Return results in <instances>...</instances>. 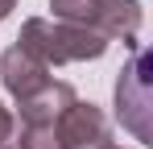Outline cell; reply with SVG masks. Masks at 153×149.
<instances>
[{
    "instance_id": "obj_4",
    "label": "cell",
    "mask_w": 153,
    "mask_h": 149,
    "mask_svg": "<svg viewBox=\"0 0 153 149\" xmlns=\"http://www.w3.org/2000/svg\"><path fill=\"white\" fill-rule=\"evenodd\" d=\"M54 133H58L62 149H103L112 141L108 116H103L95 104H83V99H75V104L54 120Z\"/></svg>"
},
{
    "instance_id": "obj_10",
    "label": "cell",
    "mask_w": 153,
    "mask_h": 149,
    "mask_svg": "<svg viewBox=\"0 0 153 149\" xmlns=\"http://www.w3.org/2000/svg\"><path fill=\"white\" fill-rule=\"evenodd\" d=\"M103 149H120V145H112V141H108V145H103Z\"/></svg>"
},
{
    "instance_id": "obj_8",
    "label": "cell",
    "mask_w": 153,
    "mask_h": 149,
    "mask_svg": "<svg viewBox=\"0 0 153 149\" xmlns=\"http://www.w3.org/2000/svg\"><path fill=\"white\" fill-rule=\"evenodd\" d=\"M0 149H21V120L0 104Z\"/></svg>"
},
{
    "instance_id": "obj_2",
    "label": "cell",
    "mask_w": 153,
    "mask_h": 149,
    "mask_svg": "<svg viewBox=\"0 0 153 149\" xmlns=\"http://www.w3.org/2000/svg\"><path fill=\"white\" fill-rule=\"evenodd\" d=\"M54 21L83 25L95 29L100 37H120L128 46H137L132 37L141 33V4L137 0H50Z\"/></svg>"
},
{
    "instance_id": "obj_6",
    "label": "cell",
    "mask_w": 153,
    "mask_h": 149,
    "mask_svg": "<svg viewBox=\"0 0 153 149\" xmlns=\"http://www.w3.org/2000/svg\"><path fill=\"white\" fill-rule=\"evenodd\" d=\"M75 99H79V95H75L71 83H54V79H50L42 91L17 99V120H21V124H54Z\"/></svg>"
},
{
    "instance_id": "obj_9",
    "label": "cell",
    "mask_w": 153,
    "mask_h": 149,
    "mask_svg": "<svg viewBox=\"0 0 153 149\" xmlns=\"http://www.w3.org/2000/svg\"><path fill=\"white\" fill-rule=\"evenodd\" d=\"M13 8H17V0H0V21H4V17H8Z\"/></svg>"
},
{
    "instance_id": "obj_1",
    "label": "cell",
    "mask_w": 153,
    "mask_h": 149,
    "mask_svg": "<svg viewBox=\"0 0 153 149\" xmlns=\"http://www.w3.org/2000/svg\"><path fill=\"white\" fill-rule=\"evenodd\" d=\"M17 46L29 50V54H33L37 62H46V66H62V62H87V58H100L103 50H108V37H100L95 29H83V25L29 17V21L21 25Z\"/></svg>"
},
{
    "instance_id": "obj_5",
    "label": "cell",
    "mask_w": 153,
    "mask_h": 149,
    "mask_svg": "<svg viewBox=\"0 0 153 149\" xmlns=\"http://www.w3.org/2000/svg\"><path fill=\"white\" fill-rule=\"evenodd\" d=\"M0 83H4V91H8L13 99H25V95L42 91V87L50 83V66L37 62L29 50L8 46L4 54H0Z\"/></svg>"
},
{
    "instance_id": "obj_7",
    "label": "cell",
    "mask_w": 153,
    "mask_h": 149,
    "mask_svg": "<svg viewBox=\"0 0 153 149\" xmlns=\"http://www.w3.org/2000/svg\"><path fill=\"white\" fill-rule=\"evenodd\" d=\"M21 149H62L54 124H21Z\"/></svg>"
},
{
    "instance_id": "obj_3",
    "label": "cell",
    "mask_w": 153,
    "mask_h": 149,
    "mask_svg": "<svg viewBox=\"0 0 153 149\" xmlns=\"http://www.w3.org/2000/svg\"><path fill=\"white\" fill-rule=\"evenodd\" d=\"M149 112H153V91H149V58L141 50H132L128 66L116 79V116L137 141H153L149 128Z\"/></svg>"
}]
</instances>
